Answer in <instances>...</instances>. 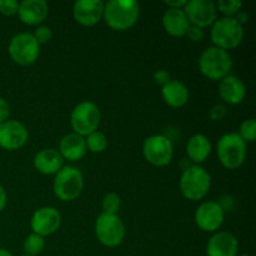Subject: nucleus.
Instances as JSON below:
<instances>
[{
	"label": "nucleus",
	"mask_w": 256,
	"mask_h": 256,
	"mask_svg": "<svg viewBox=\"0 0 256 256\" xmlns=\"http://www.w3.org/2000/svg\"><path fill=\"white\" fill-rule=\"evenodd\" d=\"M238 256H252V255H248V254H242V255H238Z\"/></svg>",
	"instance_id": "nucleus-39"
},
{
	"label": "nucleus",
	"mask_w": 256,
	"mask_h": 256,
	"mask_svg": "<svg viewBox=\"0 0 256 256\" xmlns=\"http://www.w3.org/2000/svg\"><path fill=\"white\" fill-rule=\"evenodd\" d=\"M212 150V142L204 134L192 135L186 142V156L192 165H202L206 162Z\"/></svg>",
	"instance_id": "nucleus-22"
},
{
	"label": "nucleus",
	"mask_w": 256,
	"mask_h": 256,
	"mask_svg": "<svg viewBox=\"0 0 256 256\" xmlns=\"http://www.w3.org/2000/svg\"><path fill=\"white\" fill-rule=\"evenodd\" d=\"M84 175L72 165H64L54 175L52 190L55 196L62 202H74L84 190Z\"/></svg>",
	"instance_id": "nucleus-4"
},
{
	"label": "nucleus",
	"mask_w": 256,
	"mask_h": 256,
	"mask_svg": "<svg viewBox=\"0 0 256 256\" xmlns=\"http://www.w3.org/2000/svg\"><path fill=\"white\" fill-rule=\"evenodd\" d=\"M216 154L220 164L225 169L236 170L246 160L248 144L238 132H228L218 140Z\"/></svg>",
	"instance_id": "nucleus-5"
},
{
	"label": "nucleus",
	"mask_w": 256,
	"mask_h": 256,
	"mask_svg": "<svg viewBox=\"0 0 256 256\" xmlns=\"http://www.w3.org/2000/svg\"><path fill=\"white\" fill-rule=\"evenodd\" d=\"M162 24L165 32L172 38L185 36L190 26V22L184 10L170 9V8H168V10H165V12L162 14Z\"/></svg>",
	"instance_id": "nucleus-21"
},
{
	"label": "nucleus",
	"mask_w": 256,
	"mask_h": 256,
	"mask_svg": "<svg viewBox=\"0 0 256 256\" xmlns=\"http://www.w3.org/2000/svg\"><path fill=\"white\" fill-rule=\"evenodd\" d=\"M239 240L232 232H216L206 244V256H238Z\"/></svg>",
	"instance_id": "nucleus-17"
},
{
	"label": "nucleus",
	"mask_w": 256,
	"mask_h": 256,
	"mask_svg": "<svg viewBox=\"0 0 256 256\" xmlns=\"http://www.w3.org/2000/svg\"><path fill=\"white\" fill-rule=\"evenodd\" d=\"M219 95L224 104L239 105L246 98V86L236 75H228L219 84Z\"/></svg>",
	"instance_id": "nucleus-18"
},
{
	"label": "nucleus",
	"mask_w": 256,
	"mask_h": 256,
	"mask_svg": "<svg viewBox=\"0 0 256 256\" xmlns=\"http://www.w3.org/2000/svg\"><path fill=\"white\" fill-rule=\"evenodd\" d=\"M244 26H242L234 18H220L212 25L210 30L212 46L225 52L236 49L244 40Z\"/></svg>",
	"instance_id": "nucleus-6"
},
{
	"label": "nucleus",
	"mask_w": 256,
	"mask_h": 256,
	"mask_svg": "<svg viewBox=\"0 0 256 256\" xmlns=\"http://www.w3.org/2000/svg\"><path fill=\"white\" fill-rule=\"evenodd\" d=\"M225 212L222 205L214 200L204 202L196 208L194 214V220L196 226L205 232H219L222 225L224 224Z\"/></svg>",
	"instance_id": "nucleus-11"
},
{
	"label": "nucleus",
	"mask_w": 256,
	"mask_h": 256,
	"mask_svg": "<svg viewBox=\"0 0 256 256\" xmlns=\"http://www.w3.org/2000/svg\"><path fill=\"white\" fill-rule=\"evenodd\" d=\"M62 225V215L54 206H42L35 210L30 219V228L34 234L46 238L59 230Z\"/></svg>",
	"instance_id": "nucleus-13"
},
{
	"label": "nucleus",
	"mask_w": 256,
	"mask_h": 256,
	"mask_svg": "<svg viewBox=\"0 0 256 256\" xmlns=\"http://www.w3.org/2000/svg\"><path fill=\"white\" fill-rule=\"evenodd\" d=\"M142 156L152 166L164 168L172 162L174 156L172 142L162 134H155L146 138L142 142Z\"/></svg>",
	"instance_id": "nucleus-10"
},
{
	"label": "nucleus",
	"mask_w": 256,
	"mask_h": 256,
	"mask_svg": "<svg viewBox=\"0 0 256 256\" xmlns=\"http://www.w3.org/2000/svg\"><path fill=\"white\" fill-rule=\"evenodd\" d=\"M238 135H239L246 144L248 142H254L256 139V120L252 119V118L244 120V122L240 124Z\"/></svg>",
	"instance_id": "nucleus-28"
},
{
	"label": "nucleus",
	"mask_w": 256,
	"mask_h": 256,
	"mask_svg": "<svg viewBox=\"0 0 256 256\" xmlns=\"http://www.w3.org/2000/svg\"><path fill=\"white\" fill-rule=\"evenodd\" d=\"M102 122V112L95 102L85 100L79 102L70 114V125L72 132L85 138L99 130Z\"/></svg>",
	"instance_id": "nucleus-7"
},
{
	"label": "nucleus",
	"mask_w": 256,
	"mask_h": 256,
	"mask_svg": "<svg viewBox=\"0 0 256 256\" xmlns=\"http://www.w3.org/2000/svg\"><path fill=\"white\" fill-rule=\"evenodd\" d=\"M184 12L190 25L209 28L218 20L216 5L212 0H189L184 8Z\"/></svg>",
	"instance_id": "nucleus-12"
},
{
	"label": "nucleus",
	"mask_w": 256,
	"mask_h": 256,
	"mask_svg": "<svg viewBox=\"0 0 256 256\" xmlns=\"http://www.w3.org/2000/svg\"><path fill=\"white\" fill-rule=\"evenodd\" d=\"M152 80H154L155 84L162 88L164 85H166L168 82L172 80V75H170V72H168V70L160 69L158 70L156 72H154V75H152Z\"/></svg>",
	"instance_id": "nucleus-33"
},
{
	"label": "nucleus",
	"mask_w": 256,
	"mask_h": 256,
	"mask_svg": "<svg viewBox=\"0 0 256 256\" xmlns=\"http://www.w3.org/2000/svg\"><path fill=\"white\" fill-rule=\"evenodd\" d=\"M140 16V4L135 0H109L104 4L102 20L110 29L125 32L134 26Z\"/></svg>",
	"instance_id": "nucleus-1"
},
{
	"label": "nucleus",
	"mask_w": 256,
	"mask_h": 256,
	"mask_svg": "<svg viewBox=\"0 0 256 256\" xmlns=\"http://www.w3.org/2000/svg\"><path fill=\"white\" fill-rule=\"evenodd\" d=\"M6 204H8L6 190H5V188L0 184V212L5 209Z\"/></svg>",
	"instance_id": "nucleus-35"
},
{
	"label": "nucleus",
	"mask_w": 256,
	"mask_h": 256,
	"mask_svg": "<svg viewBox=\"0 0 256 256\" xmlns=\"http://www.w3.org/2000/svg\"><path fill=\"white\" fill-rule=\"evenodd\" d=\"M0 256H12V254L9 250L4 249V248H0Z\"/></svg>",
	"instance_id": "nucleus-38"
},
{
	"label": "nucleus",
	"mask_w": 256,
	"mask_h": 256,
	"mask_svg": "<svg viewBox=\"0 0 256 256\" xmlns=\"http://www.w3.org/2000/svg\"><path fill=\"white\" fill-rule=\"evenodd\" d=\"M45 246H46V242H45V238L40 236V235L32 234L28 235L25 238L24 242H22V249H24L25 255L30 256H38L44 252Z\"/></svg>",
	"instance_id": "nucleus-24"
},
{
	"label": "nucleus",
	"mask_w": 256,
	"mask_h": 256,
	"mask_svg": "<svg viewBox=\"0 0 256 256\" xmlns=\"http://www.w3.org/2000/svg\"><path fill=\"white\" fill-rule=\"evenodd\" d=\"M162 98L170 108L180 109L189 102V89L180 80L172 79L166 85L162 88Z\"/></svg>",
	"instance_id": "nucleus-23"
},
{
	"label": "nucleus",
	"mask_w": 256,
	"mask_h": 256,
	"mask_svg": "<svg viewBox=\"0 0 256 256\" xmlns=\"http://www.w3.org/2000/svg\"><path fill=\"white\" fill-rule=\"evenodd\" d=\"M228 114V108L225 104H216L209 110V118L212 122H219L224 119L225 115Z\"/></svg>",
	"instance_id": "nucleus-31"
},
{
	"label": "nucleus",
	"mask_w": 256,
	"mask_h": 256,
	"mask_svg": "<svg viewBox=\"0 0 256 256\" xmlns=\"http://www.w3.org/2000/svg\"><path fill=\"white\" fill-rule=\"evenodd\" d=\"M212 188V176L202 165H190L182 170L179 180V189L182 196L190 202L204 199Z\"/></svg>",
	"instance_id": "nucleus-2"
},
{
	"label": "nucleus",
	"mask_w": 256,
	"mask_h": 256,
	"mask_svg": "<svg viewBox=\"0 0 256 256\" xmlns=\"http://www.w3.org/2000/svg\"><path fill=\"white\" fill-rule=\"evenodd\" d=\"M104 4L102 0H79L72 5V18L82 26H94L102 20Z\"/></svg>",
	"instance_id": "nucleus-15"
},
{
	"label": "nucleus",
	"mask_w": 256,
	"mask_h": 256,
	"mask_svg": "<svg viewBox=\"0 0 256 256\" xmlns=\"http://www.w3.org/2000/svg\"><path fill=\"white\" fill-rule=\"evenodd\" d=\"M8 52L15 64L20 66H30L39 59L40 45L32 32H19L10 39Z\"/></svg>",
	"instance_id": "nucleus-9"
},
{
	"label": "nucleus",
	"mask_w": 256,
	"mask_h": 256,
	"mask_svg": "<svg viewBox=\"0 0 256 256\" xmlns=\"http://www.w3.org/2000/svg\"><path fill=\"white\" fill-rule=\"evenodd\" d=\"M20 256H30V255H25V254H24V255H20Z\"/></svg>",
	"instance_id": "nucleus-40"
},
{
	"label": "nucleus",
	"mask_w": 256,
	"mask_h": 256,
	"mask_svg": "<svg viewBox=\"0 0 256 256\" xmlns=\"http://www.w3.org/2000/svg\"><path fill=\"white\" fill-rule=\"evenodd\" d=\"M10 116V105L4 98L0 96V124L9 120Z\"/></svg>",
	"instance_id": "nucleus-34"
},
{
	"label": "nucleus",
	"mask_w": 256,
	"mask_h": 256,
	"mask_svg": "<svg viewBox=\"0 0 256 256\" xmlns=\"http://www.w3.org/2000/svg\"><path fill=\"white\" fill-rule=\"evenodd\" d=\"M85 142H86L88 152H92V154H100V152H105L108 148L106 135L100 130H96L85 136Z\"/></svg>",
	"instance_id": "nucleus-25"
},
{
	"label": "nucleus",
	"mask_w": 256,
	"mask_h": 256,
	"mask_svg": "<svg viewBox=\"0 0 256 256\" xmlns=\"http://www.w3.org/2000/svg\"><path fill=\"white\" fill-rule=\"evenodd\" d=\"M234 19L236 20V22H239L242 26H244V25L248 24V22H249V14H248L246 12H242V10H240V12L235 15Z\"/></svg>",
	"instance_id": "nucleus-36"
},
{
	"label": "nucleus",
	"mask_w": 256,
	"mask_h": 256,
	"mask_svg": "<svg viewBox=\"0 0 256 256\" xmlns=\"http://www.w3.org/2000/svg\"><path fill=\"white\" fill-rule=\"evenodd\" d=\"M188 0H179V2H165V5L170 9H182L184 10Z\"/></svg>",
	"instance_id": "nucleus-37"
},
{
	"label": "nucleus",
	"mask_w": 256,
	"mask_h": 256,
	"mask_svg": "<svg viewBox=\"0 0 256 256\" xmlns=\"http://www.w3.org/2000/svg\"><path fill=\"white\" fill-rule=\"evenodd\" d=\"M218 12H222L224 18H235L242 9V2L239 0H219L215 2Z\"/></svg>",
	"instance_id": "nucleus-27"
},
{
	"label": "nucleus",
	"mask_w": 256,
	"mask_h": 256,
	"mask_svg": "<svg viewBox=\"0 0 256 256\" xmlns=\"http://www.w3.org/2000/svg\"><path fill=\"white\" fill-rule=\"evenodd\" d=\"M49 16V4L45 0H24L19 2L18 18L29 26H39Z\"/></svg>",
	"instance_id": "nucleus-16"
},
{
	"label": "nucleus",
	"mask_w": 256,
	"mask_h": 256,
	"mask_svg": "<svg viewBox=\"0 0 256 256\" xmlns=\"http://www.w3.org/2000/svg\"><path fill=\"white\" fill-rule=\"evenodd\" d=\"M58 152H60L64 162L65 160L70 162H79L88 152L85 138L80 136L75 132L64 135L59 142V150Z\"/></svg>",
	"instance_id": "nucleus-19"
},
{
	"label": "nucleus",
	"mask_w": 256,
	"mask_h": 256,
	"mask_svg": "<svg viewBox=\"0 0 256 256\" xmlns=\"http://www.w3.org/2000/svg\"><path fill=\"white\" fill-rule=\"evenodd\" d=\"M185 36H186L190 42H202V39H204V36H205L204 29L194 26V25H190L189 29H188V32H186V34H185Z\"/></svg>",
	"instance_id": "nucleus-32"
},
{
	"label": "nucleus",
	"mask_w": 256,
	"mask_h": 256,
	"mask_svg": "<svg viewBox=\"0 0 256 256\" xmlns=\"http://www.w3.org/2000/svg\"><path fill=\"white\" fill-rule=\"evenodd\" d=\"M29 140L28 128L19 120H6L0 124V148L15 152L25 146Z\"/></svg>",
	"instance_id": "nucleus-14"
},
{
	"label": "nucleus",
	"mask_w": 256,
	"mask_h": 256,
	"mask_svg": "<svg viewBox=\"0 0 256 256\" xmlns=\"http://www.w3.org/2000/svg\"><path fill=\"white\" fill-rule=\"evenodd\" d=\"M120 208H122V198L116 192H109L102 198V209L104 214L119 215Z\"/></svg>",
	"instance_id": "nucleus-26"
},
{
	"label": "nucleus",
	"mask_w": 256,
	"mask_h": 256,
	"mask_svg": "<svg viewBox=\"0 0 256 256\" xmlns=\"http://www.w3.org/2000/svg\"><path fill=\"white\" fill-rule=\"evenodd\" d=\"M32 34L39 45L48 44L52 39V30L48 25H39V26L35 28L34 32H32Z\"/></svg>",
	"instance_id": "nucleus-29"
},
{
	"label": "nucleus",
	"mask_w": 256,
	"mask_h": 256,
	"mask_svg": "<svg viewBox=\"0 0 256 256\" xmlns=\"http://www.w3.org/2000/svg\"><path fill=\"white\" fill-rule=\"evenodd\" d=\"M198 65L200 72L206 79L220 82L232 72V58L229 52L216 46H210L200 54Z\"/></svg>",
	"instance_id": "nucleus-3"
},
{
	"label": "nucleus",
	"mask_w": 256,
	"mask_h": 256,
	"mask_svg": "<svg viewBox=\"0 0 256 256\" xmlns=\"http://www.w3.org/2000/svg\"><path fill=\"white\" fill-rule=\"evenodd\" d=\"M32 165L40 174L55 175L64 166V159L56 149L48 148V149H42L35 154Z\"/></svg>",
	"instance_id": "nucleus-20"
},
{
	"label": "nucleus",
	"mask_w": 256,
	"mask_h": 256,
	"mask_svg": "<svg viewBox=\"0 0 256 256\" xmlns=\"http://www.w3.org/2000/svg\"><path fill=\"white\" fill-rule=\"evenodd\" d=\"M19 10V2L16 0H0V14L4 16H15Z\"/></svg>",
	"instance_id": "nucleus-30"
},
{
	"label": "nucleus",
	"mask_w": 256,
	"mask_h": 256,
	"mask_svg": "<svg viewBox=\"0 0 256 256\" xmlns=\"http://www.w3.org/2000/svg\"><path fill=\"white\" fill-rule=\"evenodd\" d=\"M126 228L119 215L102 214L95 222V236L105 248H116L124 242Z\"/></svg>",
	"instance_id": "nucleus-8"
}]
</instances>
